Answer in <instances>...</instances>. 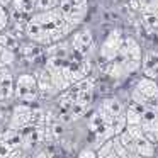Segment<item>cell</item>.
Listing matches in <instances>:
<instances>
[{
    "label": "cell",
    "mask_w": 158,
    "mask_h": 158,
    "mask_svg": "<svg viewBox=\"0 0 158 158\" xmlns=\"http://www.w3.org/2000/svg\"><path fill=\"white\" fill-rule=\"evenodd\" d=\"M31 117H32V109L27 106V104H21L14 109V116H12L10 121V126L14 131L17 129H24L29 123H31Z\"/></svg>",
    "instance_id": "cell-8"
},
{
    "label": "cell",
    "mask_w": 158,
    "mask_h": 158,
    "mask_svg": "<svg viewBox=\"0 0 158 158\" xmlns=\"http://www.w3.org/2000/svg\"><path fill=\"white\" fill-rule=\"evenodd\" d=\"M131 7L138 10L141 15L144 14H158V0H133Z\"/></svg>",
    "instance_id": "cell-10"
},
{
    "label": "cell",
    "mask_w": 158,
    "mask_h": 158,
    "mask_svg": "<svg viewBox=\"0 0 158 158\" xmlns=\"http://www.w3.org/2000/svg\"><path fill=\"white\" fill-rule=\"evenodd\" d=\"M14 2V0H0V7H4V9H9L10 7V4Z\"/></svg>",
    "instance_id": "cell-16"
},
{
    "label": "cell",
    "mask_w": 158,
    "mask_h": 158,
    "mask_svg": "<svg viewBox=\"0 0 158 158\" xmlns=\"http://www.w3.org/2000/svg\"><path fill=\"white\" fill-rule=\"evenodd\" d=\"M75 29L65 21L58 7L46 12H34L24 24V36L39 46H51L66 39Z\"/></svg>",
    "instance_id": "cell-1"
},
{
    "label": "cell",
    "mask_w": 158,
    "mask_h": 158,
    "mask_svg": "<svg viewBox=\"0 0 158 158\" xmlns=\"http://www.w3.org/2000/svg\"><path fill=\"white\" fill-rule=\"evenodd\" d=\"M77 158H97V155H95V150L92 146H85L78 151V156Z\"/></svg>",
    "instance_id": "cell-14"
},
{
    "label": "cell",
    "mask_w": 158,
    "mask_h": 158,
    "mask_svg": "<svg viewBox=\"0 0 158 158\" xmlns=\"http://www.w3.org/2000/svg\"><path fill=\"white\" fill-rule=\"evenodd\" d=\"M141 72L143 77L151 80H158V51L148 49L141 56Z\"/></svg>",
    "instance_id": "cell-7"
},
{
    "label": "cell",
    "mask_w": 158,
    "mask_h": 158,
    "mask_svg": "<svg viewBox=\"0 0 158 158\" xmlns=\"http://www.w3.org/2000/svg\"><path fill=\"white\" fill-rule=\"evenodd\" d=\"M133 158H143V156H136V155H134V156Z\"/></svg>",
    "instance_id": "cell-17"
},
{
    "label": "cell",
    "mask_w": 158,
    "mask_h": 158,
    "mask_svg": "<svg viewBox=\"0 0 158 158\" xmlns=\"http://www.w3.org/2000/svg\"><path fill=\"white\" fill-rule=\"evenodd\" d=\"M60 0H34V12H46L56 9Z\"/></svg>",
    "instance_id": "cell-11"
},
{
    "label": "cell",
    "mask_w": 158,
    "mask_h": 158,
    "mask_svg": "<svg viewBox=\"0 0 158 158\" xmlns=\"http://www.w3.org/2000/svg\"><path fill=\"white\" fill-rule=\"evenodd\" d=\"M126 133L129 134V136L133 138L134 141L141 139V138L144 136V133H143V127H141V124H139V126H126Z\"/></svg>",
    "instance_id": "cell-13"
},
{
    "label": "cell",
    "mask_w": 158,
    "mask_h": 158,
    "mask_svg": "<svg viewBox=\"0 0 158 158\" xmlns=\"http://www.w3.org/2000/svg\"><path fill=\"white\" fill-rule=\"evenodd\" d=\"M141 56H143V49L139 43L131 36H124L121 51L114 63H117V66L123 70L124 77H129L141 68Z\"/></svg>",
    "instance_id": "cell-2"
},
{
    "label": "cell",
    "mask_w": 158,
    "mask_h": 158,
    "mask_svg": "<svg viewBox=\"0 0 158 158\" xmlns=\"http://www.w3.org/2000/svg\"><path fill=\"white\" fill-rule=\"evenodd\" d=\"M123 41H124V34L121 29H112L106 36V39L102 41V44L99 48V58L104 65H107V63L114 61L117 58L121 46H123Z\"/></svg>",
    "instance_id": "cell-5"
},
{
    "label": "cell",
    "mask_w": 158,
    "mask_h": 158,
    "mask_svg": "<svg viewBox=\"0 0 158 158\" xmlns=\"http://www.w3.org/2000/svg\"><path fill=\"white\" fill-rule=\"evenodd\" d=\"M14 95L24 104H34L39 99V90H38V80L31 73H22L17 77L14 82Z\"/></svg>",
    "instance_id": "cell-4"
},
{
    "label": "cell",
    "mask_w": 158,
    "mask_h": 158,
    "mask_svg": "<svg viewBox=\"0 0 158 158\" xmlns=\"http://www.w3.org/2000/svg\"><path fill=\"white\" fill-rule=\"evenodd\" d=\"M155 155H156V144L151 143L146 136H143L141 139L136 141V156L155 158Z\"/></svg>",
    "instance_id": "cell-9"
},
{
    "label": "cell",
    "mask_w": 158,
    "mask_h": 158,
    "mask_svg": "<svg viewBox=\"0 0 158 158\" xmlns=\"http://www.w3.org/2000/svg\"><path fill=\"white\" fill-rule=\"evenodd\" d=\"M9 24V14L4 7H0V31H4Z\"/></svg>",
    "instance_id": "cell-15"
},
{
    "label": "cell",
    "mask_w": 158,
    "mask_h": 158,
    "mask_svg": "<svg viewBox=\"0 0 158 158\" xmlns=\"http://www.w3.org/2000/svg\"><path fill=\"white\" fill-rule=\"evenodd\" d=\"M58 10L65 17V21L73 29H78L80 24L85 21L89 12V2L87 0H60Z\"/></svg>",
    "instance_id": "cell-3"
},
{
    "label": "cell",
    "mask_w": 158,
    "mask_h": 158,
    "mask_svg": "<svg viewBox=\"0 0 158 158\" xmlns=\"http://www.w3.org/2000/svg\"><path fill=\"white\" fill-rule=\"evenodd\" d=\"M68 43L72 49L82 58H89L94 49V34L89 27H78L70 34Z\"/></svg>",
    "instance_id": "cell-6"
},
{
    "label": "cell",
    "mask_w": 158,
    "mask_h": 158,
    "mask_svg": "<svg viewBox=\"0 0 158 158\" xmlns=\"http://www.w3.org/2000/svg\"><path fill=\"white\" fill-rule=\"evenodd\" d=\"M141 21H143L146 29L158 31V14H144V15H141Z\"/></svg>",
    "instance_id": "cell-12"
}]
</instances>
